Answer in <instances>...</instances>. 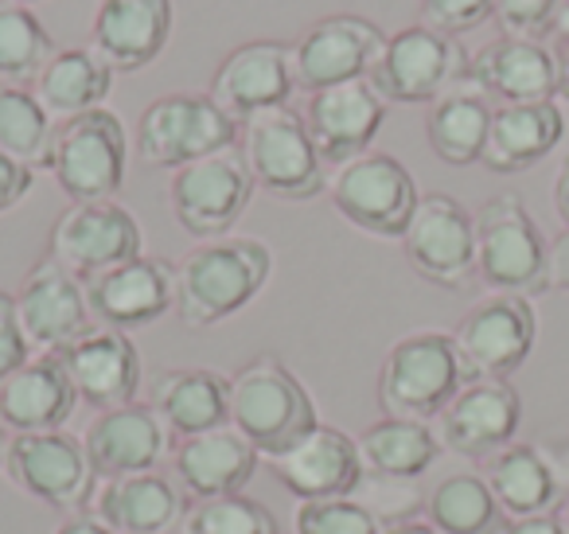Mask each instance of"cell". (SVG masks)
I'll return each mask as SVG.
<instances>
[{
  "instance_id": "obj_1",
  "label": "cell",
  "mask_w": 569,
  "mask_h": 534,
  "mask_svg": "<svg viewBox=\"0 0 569 534\" xmlns=\"http://www.w3.org/2000/svg\"><path fill=\"white\" fill-rule=\"evenodd\" d=\"M273 254L261 238H214L176 266V313L203 332L242 313L269 281Z\"/></svg>"
},
{
  "instance_id": "obj_2",
  "label": "cell",
  "mask_w": 569,
  "mask_h": 534,
  "mask_svg": "<svg viewBox=\"0 0 569 534\" xmlns=\"http://www.w3.org/2000/svg\"><path fill=\"white\" fill-rule=\"evenodd\" d=\"M230 425L258 448V456L277 461L309 437L320 417L301 378L277 355H258L230 375Z\"/></svg>"
},
{
  "instance_id": "obj_3",
  "label": "cell",
  "mask_w": 569,
  "mask_h": 534,
  "mask_svg": "<svg viewBox=\"0 0 569 534\" xmlns=\"http://www.w3.org/2000/svg\"><path fill=\"white\" fill-rule=\"evenodd\" d=\"M472 383L452 332H410L387 352L379 370V406L387 417L437 422Z\"/></svg>"
},
{
  "instance_id": "obj_4",
  "label": "cell",
  "mask_w": 569,
  "mask_h": 534,
  "mask_svg": "<svg viewBox=\"0 0 569 534\" xmlns=\"http://www.w3.org/2000/svg\"><path fill=\"white\" fill-rule=\"evenodd\" d=\"M476 277L491 293L538 297L550 289V243L519 196H491L476 211Z\"/></svg>"
},
{
  "instance_id": "obj_5",
  "label": "cell",
  "mask_w": 569,
  "mask_h": 534,
  "mask_svg": "<svg viewBox=\"0 0 569 534\" xmlns=\"http://www.w3.org/2000/svg\"><path fill=\"white\" fill-rule=\"evenodd\" d=\"M242 126L214 106L211 95H164L137 118V157L149 168L196 165L214 152L238 149Z\"/></svg>"
},
{
  "instance_id": "obj_6",
  "label": "cell",
  "mask_w": 569,
  "mask_h": 534,
  "mask_svg": "<svg viewBox=\"0 0 569 534\" xmlns=\"http://www.w3.org/2000/svg\"><path fill=\"white\" fill-rule=\"evenodd\" d=\"M126 168H129L126 126L106 106L56 126L48 172L71 196V204H102V199H113L121 191V184H126Z\"/></svg>"
},
{
  "instance_id": "obj_7",
  "label": "cell",
  "mask_w": 569,
  "mask_h": 534,
  "mask_svg": "<svg viewBox=\"0 0 569 534\" xmlns=\"http://www.w3.org/2000/svg\"><path fill=\"white\" fill-rule=\"evenodd\" d=\"M238 152H242L253 184L266 188L269 196L301 204V199L325 191V160L312 145L305 113L289 110V106L242 121Z\"/></svg>"
},
{
  "instance_id": "obj_8",
  "label": "cell",
  "mask_w": 569,
  "mask_h": 534,
  "mask_svg": "<svg viewBox=\"0 0 569 534\" xmlns=\"http://www.w3.org/2000/svg\"><path fill=\"white\" fill-rule=\"evenodd\" d=\"M4 476L59 515H82L98 495V472L90 468L87 445L67 429L9 437Z\"/></svg>"
},
{
  "instance_id": "obj_9",
  "label": "cell",
  "mask_w": 569,
  "mask_h": 534,
  "mask_svg": "<svg viewBox=\"0 0 569 534\" xmlns=\"http://www.w3.org/2000/svg\"><path fill=\"white\" fill-rule=\"evenodd\" d=\"M468 79V56L452 36L433 32L426 24H410L395 32L382 48L379 63L371 67L367 82L379 90L382 102L433 106L457 82Z\"/></svg>"
},
{
  "instance_id": "obj_10",
  "label": "cell",
  "mask_w": 569,
  "mask_h": 534,
  "mask_svg": "<svg viewBox=\"0 0 569 534\" xmlns=\"http://www.w3.org/2000/svg\"><path fill=\"white\" fill-rule=\"evenodd\" d=\"M253 188L258 184H253L242 152L227 149L176 168L172 184H168V207L183 235L214 243V238H227L230 227L246 215Z\"/></svg>"
},
{
  "instance_id": "obj_11",
  "label": "cell",
  "mask_w": 569,
  "mask_h": 534,
  "mask_svg": "<svg viewBox=\"0 0 569 534\" xmlns=\"http://www.w3.org/2000/svg\"><path fill=\"white\" fill-rule=\"evenodd\" d=\"M418 199L410 168L390 152H363L332 180V207L356 230L375 238H402Z\"/></svg>"
},
{
  "instance_id": "obj_12",
  "label": "cell",
  "mask_w": 569,
  "mask_h": 534,
  "mask_svg": "<svg viewBox=\"0 0 569 534\" xmlns=\"http://www.w3.org/2000/svg\"><path fill=\"white\" fill-rule=\"evenodd\" d=\"M141 222L118 199L71 204L51 227L48 258H56L74 277L90 281V277L106 274V269L141 258Z\"/></svg>"
},
{
  "instance_id": "obj_13",
  "label": "cell",
  "mask_w": 569,
  "mask_h": 534,
  "mask_svg": "<svg viewBox=\"0 0 569 534\" xmlns=\"http://www.w3.org/2000/svg\"><path fill=\"white\" fill-rule=\"evenodd\" d=\"M410 266L441 289H465L476 277V215L445 191L418 199L410 227L402 235Z\"/></svg>"
},
{
  "instance_id": "obj_14",
  "label": "cell",
  "mask_w": 569,
  "mask_h": 534,
  "mask_svg": "<svg viewBox=\"0 0 569 534\" xmlns=\"http://www.w3.org/2000/svg\"><path fill=\"white\" fill-rule=\"evenodd\" d=\"M382 48H387V36L375 20L351 17V12L325 17L289 48L293 82L305 95H317V90L340 87V82L367 79L371 67L379 63Z\"/></svg>"
},
{
  "instance_id": "obj_15",
  "label": "cell",
  "mask_w": 569,
  "mask_h": 534,
  "mask_svg": "<svg viewBox=\"0 0 569 534\" xmlns=\"http://www.w3.org/2000/svg\"><path fill=\"white\" fill-rule=\"evenodd\" d=\"M535 332V305L527 297L491 293L468 308L452 339L472 378H507L527 363Z\"/></svg>"
},
{
  "instance_id": "obj_16",
  "label": "cell",
  "mask_w": 569,
  "mask_h": 534,
  "mask_svg": "<svg viewBox=\"0 0 569 534\" xmlns=\"http://www.w3.org/2000/svg\"><path fill=\"white\" fill-rule=\"evenodd\" d=\"M12 297H17L20 324H24L36 352L63 355L67 347H74L82 336L98 328L82 277H74L56 258L36 261Z\"/></svg>"
},
{
  "instance_id": "obj_17",
  "label": "cell",
  "mask_w": 569,
  "mask_h": 534,
  "mask_svg": "<svg viewBox=\"0 0 569 534\" xmlns=\"http://www.w3.org/2000/svg\"><path fill=\"white\" fill-rule=\"evenodd\" d=\"M522 398L507 378H472L437 417L441 448L468 461H488L519 433Z\"/></svg>"
},
{
  "instance_id": "obj_18",
  "label": "cell",
  "mask_w": 569,
  "mask_h": 534,
  "mask_svg": "<svg viewBox=\"0 0 569 534\" xmlns=\"http://www.w3.org/2000/svg\"><path fill=\"white\" fill-rule=\"evenodd\" d=\"M293 90H297V82H293L289 43L250 40L222 59L207 95L214 98V106H219L227 118H234L238 126H242V121L258 118V113L289 106Z\"/></svg>"
},
{
  "instance_id": "obj_19",
  "label": "cell",
  "mask_w": 569,
  "mask_h": 534,
  "mask_svg": "<svg viewBox=\"0 0 569 534\" xmlns=\"http://www.w3.org/2000/svg\"><path fill=\"white\" fill-rule=\"evenodd\" d=\"M382 121H387V102L367 79L317 90L309 95V110H305V126H309L320 160L336 168L371 152Z\"/></svg>"
},
{
  "instance_id": "obj_20",
  "label": "cell",
  "mask_w": 569,
  "mask_h": 534,
  "mask_svg": "<svg viewBox=\"0 0 569 534\" xmlns=\"http://www.w3.org/2000/svg\"><path fill=\"white\" fill-rule=\"evenodd\" d=\"M273 468L284 492L297 495L301 503L348 500L367 479L359 441L332 425H317L309 437H301L289 453L277 456Z\"/></svg>"
},
{
  "instance_id": "obj_21",
  "label": "cell",
  "mask_w": 569,
  "mask_h": 534,
  "mask_svg": "<svg viewBox=\"0 0 569 534\" xmlns=\"http://www.w3.org/2000/svg\"><path fill=\"white\" fill-rule=\"evenodd\" d=\"M87 300L102 328L133 332L176 308V266L168 258H133L90 277Z\"/></svg>"
},
{
  "instance_id": "obj_22",
  "label": "cell",
  "mask_w": 569,
  "mask_h": 534,
  "mask_svg": "<svg viewBox=\"0 0 569 534\" xmlns=\"http://www.w3.org/2000/svg\"><path fill=\"white\" fill-rule=\"evenodd\" d=\"M90 468L98 479L137 476V472H157V464L176 448V437L152 406H121L106 409L82 433Z\"/></svg>"
},
{
  "instance_id": "obj_23",
  "label": "cell",
  "mask_w": 569,
  "mask_h": 534,
  "mask_svg": "<svg viewBox=\"0 0 569 534\" xmlns=\"http://www.w3.org/2000/svg\"><path fill=\"white\" fill-rule=\"evenodd\" d=\"M79 409V390L71 383L63 355L40 352L12 378L0 383V429L17 433H56Z\"/></svg>"
},
{
  "instance_id": "obj_24",
  "label": "cell",
  "mask_w": 569,
  "mask_h": 534,
  "mask_svg": "<svg viewBox=\"0 0 569 534\" xmlns=\"http://www.w3.org/2000/svg\"><path fill=\"white\" fill-rule=\"evenodd\" d=\"M172 36V0H102L90 24V51L113 75L157 63Z\"/></svg>"
},
{
  "instance_id": "obj_25",
  "label": "cell",
  "mask_w": 569,
  "mask_h": 534,
  "mask_svg": "<svg viewBox=\"0 0 569 534\" xmlns=\"http://www.w3.org/2000/svg\"><path fill=\"white\" fill-rule=\"evenodd\" d=\"M63 363L71 370V383L79 390V402L94 406L98 414L106 409L133 406L144 383L141 352L129 339V332L102 328L98 324L90 336H82L74 347L63 352Z\"/></svg>"
},
{
  "instance_id": "obj_26",
  "label": "cell",
  "mask_w": 569,
  "mask_h": 534,
  "mask_svg": "<svg viewBox=\"0 0 569 534\" xmlns=\"http://www.w3.org/2000/svg\"><path fill=\"white\" fill-rule=\"evenodd\" d=\"M468 79L499 106L553 102L558 95V56L542 40L499 36L468 59Z\"/></svg>"
},
{
  "instance_id": "obj_27",
  "label": "cell",
  "mask_w": 569,
  "mask_h": 534,
  "mask_svg": "<svg viewBox=\"0 0 569 534\" xmlns=\"http://www.w3.org/2000/svg\"><path fill=\"white\" fill-rule=\"evenodd\" d=\"M172 472L176 484L191 500H214V495H242V487L258 472V448L234 429L199 433V437H183L172 448Z\"/></svg>"
},
{
  "instance_id": "obj_28",
  "label": "cell",
  "mask_w": 569,
  "mask_h": 534,
  "mask_svg": "<svg viewBox=\"0 0 569 534\" xmlns=\"http://www.w3.org/2000/svg\"><path fill=\"white\" fill-rule=\"evenodd\" d=\"M152 409L176 441L230 425V378L207 367H172L152 378Z\"/></svg>"
},
{
  "instance_id": "obj_29",
  "label": "cell",
  "mask_w": 569,
  "mask_h": 534,
  "mask_svg": "<svg viewBox=\"0 0 569 534\" xmlns=\"http://www.w3.org/2000/svg\"><path fill=\"white\" fill-rule=\"evenodd\" d=\"M183 492L172 476L137 472V476L102 479L94 495V515L113 534H168L183 518Z\"/></svg>"
},
{
  "instance_id": "obj_30",
  "label": "cell",
  "mask_w": 569,
  "mask_h": 534,
  "mask_svg": "<svg viewBox=\"0 0 569 534\" xmlns=\"http://www.w3.org/2000/svg\"><path fill=\"white\" fill-rule=\"evenodd\" d=\"M561 134H566V118H561V110L553 102L496 106L480 165L499 176L527 172L538 160L550 157Z\"/></svg>"
},
{
  "instance_id": "obj_31",
  "label": "cell",
  "mask_w": 569,
  "mask_h": 534,
  "mask_svg": "<svg viewBox=\"0 0 569 534\" xmlns=\"http://www.w3.org/2000/svg\"><path fill=\"white\" fill-rule=\"evenodd\" d=\"M483 479L507 518L550 515L566 500V487L542 445H507L483 461Z\"/></svg>"
},
{
  "instance_id": "obj_32",
  "label": "cell",
  "mask_w": 569,
  "mask_h": 534,
  "mask_svg": "<svg viewBox=\"0 0 569 534\" xmlns=\"http://www.w3.org/2000/svg\"><path fill=\"white\" fill-rule=\"evenodd\" d=\"M491 113H496V106L472 79L457 82L449 95L437 98L426 118V137L437 160L452 168L476 165L483 157V145H488Z\"/></svg>"
},
{
  "instance_id": "obj_33",
  "label": "cell",
  "mask_w": 569,
  "mask_h": 534,
  "mask_svg": "<svg viewBox=\"0 0 569 534\" xmlns=\"http://www.w3.org/2000/svg\"><path fill=\"white\" fill-rule=\"evenodd\" d=\"M356 441L363 453L367 476L379 479H418L445 453L433 425L410 422V417H379Z\"/></svg>"
},
{
  "instance_id": "obj_34",
  "label": "cell",
  "mask_w": 569,
  "mask_h": 534,
  "mask_svg": "<svg viewBox=\"0 0 569 534\" xmlns=\"http://www.w3.org/2000/svg\"><path fill=\"white\" fill-rule=\"evenodd\" d=\"M32 90L51 118L67 121V118H79V113L98 110L110 98L113 71L90 48H67L51 56V63L32 82Z\"/></svg>"
},
{
  "instance_id": "obj_35",
  "label": "cell",
  "mask_w": 569,
  "mask_h": 534,
  "mask_svg": "<svg viewBox=\"0 0 569 534\" xmlns=\"http://www.w3.org/2000/svg\"><path fill=\"white\" fill-rule=\"evenodd\" d=\"M426 515L437 534H499L507 526V515L491 495L488 479L476 472L445 476L426 495Z\"/></svg>"
},
{
  "instance_id": "obj_36",
  "label": "cell",
  "mask_w": 569,
  "mask_h": 534,
  "mask_svg": "<svg viewBox=\"0 0 569 534\" xmlns=\"http://www.w3.org/2000/svg\"><path fill=\"white\" fill-rule=\"evenodd\" d=\"M59 121L43 110L32 87H17V82H0V152L20 165L48 168L51 165V145H56Z\"/></svg>"
},
{
  "instance_id": "obj_37",
  "label": "cell",
  "mask_w": 569,
  "mask_h": 534,
  "mask_svg": "<svg viewBox=\"0 0 569 534\" xmlns=\"http://www.w3.org/2000/svg\"><path fill=\"white\" fill-rule=\"evenodd\" d=\"M56 56L51 32L24 4H0V82L32 87Z\"/></svg>"
},
{
  "instance_id": "obj_38",
  "label": "cell",
  "mask_w": 569,
  "mask_h": 534,
  "mask_svg": "<svg viewBox=\"0 0 569 534\" xmlns=\"http://www.w3.org/2000/svg\"><path fill=\"white\" fill-rule=\"evenodd\" d=\"M180 534H281L266 503L250 495H214L183 507Z\"/></svg>"
},
{
  "instance_id": "obj_39",
  "label": "cell",
  "mask_w": 569,
  "mask_h": 534,
  "mask_svg": "<svg viewBox=\"0 0 569 534\" xmlns=\"http://www.w3.org/2000/svg\"><path fill=\"white\" fill-rule=\"evenodd\" d=\"M297 534H387L382 518L359 500H312L293 515Z\"/></svg>"
},
{
  "instance_id": "obj_40",
  "label": "cell",
  "mask_w": 569,
  "mask_h": 534,
  "mask_svg": "<svg viewBox=\"0 0 569 534\" xmlns=\"http://www.w3.org/2000/svg\"><path fill=\"white\" fill-rule=\"evenodd\" d=\"M496 17V0H421V24L445 36H465Z\"/></svg>"
},
{
  "instance_id": "obj_41",
  "label": "cell",
  "mask_w": 569,
  "mask_h": 534,
  "mask_svg": "<svg viewBox=\"0 0 569 534\" xmlns=\"http://www.w3.org/2000/svg\"><path fill=\"white\" fill-rule=\"evenodd\" d=\"M561 0H496V20L503 24V36H522V40H542L553 32Z\"/></svg>"
},
{
  "instance_id": "obj_42",
  "label": "cell",
  "mask_w": 569,
  "mask_h": 534,
  "mask_svg": "<svg viewBox=\"0 0 569 534\" xmlns=\"http://www.w3.org/2000/svg\"><path fill=\"white\" fill-rule=\"evenodd\" d=\"M28 359H32V339H28L24 324H20L17 297L0 293V383L17 375Z\"/></svg>"
},
{
  "instance_id": "obj_43",
  "label": "cell",
  "mask_w": 569,
  "mask_h": 534,
  "mask_svg": "<svg viewBox=\"0 0 569 534\" xmlns=\"http://www.w3.org/2000/svg\"><path fill=\"white\" fill-rule=\"evenodd\" d=\"M32 184H36L32 168L0 152V215L12 211V207H17L20 199L28 196V191H32Z\"/></svg>"
},
{
  "instance_id": "obj_44",
  "label": "cell",
  "mask_w": 569,
  "mask_h": 534,
  "mask_svg": "<svg viewBox=\"0 0 569 534\" xmlns=\"http://www.w3.org/2000/svg\"><path fill=\"white\" fill-rule=\"evenodd\" d=\"M499 534H569V523L550 511V515H530V518H507V526Z\"/></svg>"
},
{
  "instance_id": "obj_45",
  "label": "cell",
  "mask_w": 569,
  "mask_h": 534,
  "mask_svg": "<svg viewBox=\"0 0 569 534\" xmlns=\"http://www.w3.org/2000/svg\"><path fill=\"white\" fill-rule=\"evenodd\" d=\"M550 289H569V230L550 243Z\"/></svg>"
},
{
  "instance_id": "obj_46",
  "label": "cell",
  "mask_w": 569,
  "mask_h": 534,
  "mask_svg": "<svg viewBox=\"0 0 569 534\" xmlns=\"http://www.w3.org/2000/svg\"><path fill=\"white\" fill-rule=\"evenodd\" d=\"M51 534H113V531H110V526H106L98 515H90V511H82V515H67L63 523H59Z\"/></svg>"
},
{
  "instance_id": "obj_47",
  "label": "cell",
  "mask_w": 569,
  "mask_h": 534,
  "mask_svg": "<svg viewBox=\"0 0 569 534\" xmlns=\"http://www.w3.org/2000/svg\"><path fill=\"white\" fill-rule=\"evenodd\" d=\"M553 211H558V219L566 222L569 230V157L558 165V176H553Z\"/></svg>"
},
{
  "instance_id": "obj_48",
  "label": "cell",
  "mask_w": 569,
  "mask_h": 534,
  "mask_svg": "<svg viewBox=\"0 0 569 534\" xmlns=\"http://www.w3.org/2000/svg\"><path fill=\"white\" fill-rule=\"evenodd\" d=\"M550 461H553V468H558V476H561V487L569 492V441H553L550 448Z\"/></svg>"
},
{
  "instance_id": "obj_49",
  "label": "cell",
  "mask_w": 569,
  "mask_h": 534,
  "mask_svg": "<svg viewBox=\"0 0 569 534\" xmlns=\"http://www.w3.org/2000/svg\"><path fill=\"white\" fill-rule=\"evenodd\" d=\"M553 56H558V95L569 102V36L558 43V51H553Z\"/></svg>"
},
{
  "instance_id": "obj_50",
  "label": "cell",
  "mask_w": 569,
  "mask_h": 534,
  "mask_svg": "<svg viewBox=\"0 0 569 534\" xmlns=\"http://www.w3.org/2000/svg\"><path fill=\"white\" fill-rule=\"evenodd\" d=\"M387 534H437V531L429 523H418V518H410V523L387 526Z\"/></svg>"
},
{
  "instance_id": "obj_51",
  "label": "cell",
  "mask_w": 569,
  "mask_h": 534,
  "mask_svg": "<svg viewBox=\"0 0 569 534\" xmlns=\"http://www.w3.org/2000/svg\"><path fill=\"white\" fill-rule=\"evenodd\" d=\"M553 32H561V40L569 36V0L558 4V20H553Z\"/></svg>"
},
{
  "instance_id": "obj_52",
  "label": "cell",
  "mask_w": 569,
  "mask_h": 534,
  "mask_svg": "<svg viewBox=\"0 0 569 534\" xmlns=\"http://www.w3.org/2000/svg\"><path fill=\"white\" fill-rule=\"evenodd\" d=\"M4 453H9V433L0 429V472H4Z\"/></svg>"
},
{
  "instance_id": "obj_53",
  "label": "cell",
  "mask_w": 569,
  "mask_h": 534,
  "mask_svg": "<svg viewBox=\"0 0 569 534\" xmlns=\"http://www.w3.org/2000/svg\"><path fill=\"white\" fill-rule=\"evenodd\" d=\"M561 518L569 523V492H566V500H561Z\"/></svg>"
},
{
  "instance_id": "obj_54",
  "label": "cell",
  "mask_w": 569,
  "mask_h": 534,
  "mask_svg": "<svg viewBox=\"0 0 569 534\" xmlns=\"http://www.w3.org/2000/svg\"><path fill=\"white\" fill-rule=\"evenodd\" d=\"M0 4H24V9H28V4H32V0H0Z\"/></svg>"
}]
</instances>
